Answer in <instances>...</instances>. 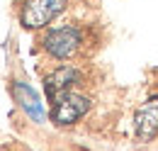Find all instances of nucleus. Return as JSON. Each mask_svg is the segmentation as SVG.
<instances>
[{
	"mask_svg": "<svg viewBox=\"0 0 158 151\" xmlns=\"http://www.w3.org/2000/svg\"><path fill=\"white\" fill-rule=\"evenodd\" d=\"M12 95H15V100L20 102V107L29 114L34 122H44V105H41L39 95L34 93L29 85L15 83V85H12Z\"/></svg>",
	"mask_w": 158,
	"mask_h": 151,
	"instance_id": "obj_6",
	"label": "nucleus"
},
{
	"mask_svg": "<svg viewBox=\"0 0 158 151\" xmlns=\"http://www.w3.org/2000/svg\"><path fill=\"white\" fill-rule=\"evenodd\" d=\"M54 107H51V119L56 122V124H73V122H78L83 114L88 112V107H90V100L88 97H83V95H76V93H61L56 95L54 100Z\"/></svg>",
	"mask_w": 158,
	"mask_h": 151,
	"instance_id": "obj_1",
	"label": "nucleus"
},
{
	"mask_svg": "<svg viewBox=\"0 0 158 151\" xmlns=\"http://www.w3.org/2000/svg\"><path fill=\"white\" fill-rule=\"evenodd\" d=\"M66 0H27L22 7V24L27 29H39L63 10Z\"/></svg>",
	"mask_w": 158,
	"mask_h": 151,
	"instance_id": "obj_2",
	"label": "nucleus"
},
{
	"mask_svg": "<svg viewBox=\"0 0 158 151\" xmlns=\"http://www.w3.org/2000/svg\"><path fill=\"white\" fill-rule=\"evenodd\" d=\"M80 32L76 27H59L44 37V49L56 58H71L80 46Z\"/></svg>",
	"mask_w": 158,
	"mask_h": 151,
	"instance_id": "obj_3",
	"label": "nucleus"
},
{
	"mask_svg": "<svg viewBox=\"0 0 158 151\" xmlns=\"http://www.w3.org/2000/svg\"><path fill=\"white\" fill-rule=\"evenodd\" d=\"M78 78H80V73L73 68V66H59L56 71H51V73L46 76V80H44V90H46V95L54 100L56 95L68 93L71 85L78 83Z\"/></svg>",
	"mask_w": 158,
	"mask_h": 151,
	"instance_id": "obj_5",
	"label": "nucleus"
},
{
	"mask_svg": "<svg viewBox=\"0 0 158 151\" xmlns=\"http://www.w3.org/2000/svg\"><path fill=\"white\" fill-rule=\"evenodd\" d=\"M134 129H136L139 139H153L158 136V95L146 100L141 107L136 110V117H134Z\"/></svg>",
	"mask_w": 158,
	"mask_h": 151,
	"instance_id": "obj_4",
	"label": "nucleus"
}]
</instances>
